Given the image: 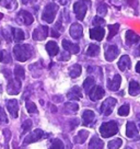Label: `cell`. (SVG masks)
Masks as SVG:
<instances>
[{
    "label": "cell",
    "instance_id": "5b68a950",
    "mask_svg": "<svg viewBox=\"0 0 140 149\" xmlns=\"http://www.w3.org/2000/svg\"><path fill=\"white\" fill-rule=\"evenodd\" d=\"M116 99L114 98H107L104 102L102 103V105L100 107V111L104 116H108L112 113L114 107L116 105Z\"/></svg>",
    "mask_w": 140,
    "mask_h": 149
},
{
    "label": "cell",
    "instance_id": "1f68e13d",
    "mask_svg": "<svg viewBox=\"0 0 140 149\" xmlns=\"http://www.w3.org/2000/svg\"><path fill=\"white\" fill-rule=\"evenodd\" d=\"M14 76L18 80H23L24 77H25V72H24V69L21 67V66H15L14 68Z\"/></svg>",
    "mask_w": 140,
    "mask_h": 149
},
{
    "label": "cell",
    "instance_id": "7c38bea8",
    "mask_svg": "<svg viewBox=\"0 0 140 149\" xmlns=\"http://www.w3.org/2000/svg\"><path fill=\"white\" fill-rule=\"evenodd\" d=\"M7 109H8V111L10 112V114H11V116L13 117V118H17L18 115H19V103L17 100H9L8 102H7Z\"/></svg>",
    "mask_w": 140,
    "mask_h": 149
},
{
    "label": "cell",
    "instance_id": "60d3db41",
    "mask_svg": "<svg viewBox=\"0 0 140 149\" xmlns=\"http://www.w3.org/2000/svg\"><path fill=\"white\" fill-rule=\"evenodd\" d=\"M70 59V54L68 52H64L59 57V61H69Z\"/></svg>",
    "mask_w": 140,
    "mask_h": 149
},
{
    "label": "cell",
    "instance_id": "d590c367",
    "mask_svg": "<svg viewBox=\"0 0 140 149\" xmlns=\"http://www.w3.org/2000/svg\"><path fill=\"white\" fill-rule=\"evenodd\" d=\"M129 110H130L129 105L128 104H124V105H121L118 109V115H121V116H127L129 114Z\"/></svg>",
    "mask_w": 140,
    "mask_h": 149
},
{
    "label": "cell",
    "instance_id": "ffe728a7",
    "mask_svg": "<svg viewBox=\"0 0 140 149\" xmlns=\"http://www.w3.org/2000/svg\"><path fill=\"white\" fill-rule=\"evenodd\" d=\"M131 66V61L129 56L124 55L121 57V59L118 61V68L121 70V71H125L126 69H129Z\"/></svg>",
    "mask_w": 140,
    "mask_h": 149
},
{
    "label": "cell",
    "instance_id": "f35d334b",
    "mask_svg": "<svg viewBox=\"0 0 140 149\" xmlns=\"http://www.w3.org/2000/svg\"><path fill=\"white\" fill-rule=\"evenodd\" d=\"M8 123V117L6 114L5 110L2 107H0V125L1 124H7Z\"/></svg>",
    "mask_w": 140,
    "mask_h": 149
},
{
    "label": "cell",
    "instance_id": "b9f144b4",
    "mask_svg": "<svg viewBox=\"0 0 140 149\" xmlns=\"http://www.w3.org/2000/svg\"><path fill=\"white\" fill-rule=\"evenodd\" d=\"M127 3L130 6L131 8H134V9L138 8V0H127Z\"/></svg>",
    "mask_w": 140,
    "mask_h": 149
},
{
    "label": "cell",
    "instance_id": "bcb514c9",
    "mask_svg": "<svg viewBox=\"0 0 140 149\" xmlns=\"http://www.w3.org/2000/svg\"><path fill=\"white\" fill-rule=\"evenodd\" d=\"M6 55H7V53L5 51H0V61H5Z\"/></svg>",
    "mask_w": 140,
    "mask_h": 149
},
{
    "label": "cell",
    "instance_id": "11a10c76",
    "mask_svg": "<svg viewBox=\"0 0 140 149\" xmlns=\"http://www.w3.org/2000/svg\"><path fill=\"white\" fill-rule=\"evenodd\" d=\"M125 149H132V148H130V147H126Z\"/></svg>",
    "mask_w": 140,
    "mask_h": 149
},
{
    "label": "cell",
    "instance_id": "d4e9b609",
    "mask_svg": "<svg viewBox=\"0 0 140 149\" xmlns=\"http://www.w3.org/2000/svg\"><path fill=\"white\" fill-rule=\"evenodd\" d=\"M128 92L130 95L132 97H136V95H138L140 93V86L139 84L135 81V80H131L130 82H129V89H128Z\"/></svg>",
    "mask_w": 140,
    "mask_h": 149
},
{
    "label": "cell",
    "instance_id": "836d02e7",
    "mask_svg": "<svg viewBox=\"0 0 140 149\" xmlns=\"http://www.w3.org/2000/svg\"><path fill=\"white\" fill-rule=\"evenodd\" d=\"M107 10H108V7L106 3H104V2H101L100 5L98 6V15H101V17H104L105 14L107 13Z\"/></svg>",
    "mask_w": 140,
    "mask_h": 149
},
{
    "label": "cell",
    "instance_id": "f1b7e54d",
    "mask_svg": "<svg viewBox=\"0 0 140 149\" xmlns=\"http://www.w3.org/2000/svg\"><path fill=\"white\" fill-rule=\"evenodd\" d=\"M98 53H100V46L95 45V44H91L87 51V55L90 57H95L98 55Z\"/></svg>",
    "mask_w": 140,
    "mask_h": 149
},
{
    "label": "cell",
    "instance_id": "d6a6232c",
    "mask_svg": "<svg viewBox=\"0 0 140 149\" xmlns=\"http://www.w3.org/2000/svg\"><path fill=\"white\" fill-rule=\"evenodd\" d=\"M121 144H123V141H121V138H116V139L111 140V141L108 143L107 148L108 149H118L121 146Z\"/></svg>",
    "mask_w": 140,
    "mask_h": 149
},
{
    "label": "cell",
    "instance_id": "603a6c76",
    "mask_svg": "<svg viewBox=\"0 0 140 149\" xmlns=\"http://www.w3.org/2000/svg\"><path fill=\"white\" fill-rule=\"evenodd\" d=\"M88 137H89V132H88V130H80L79 133L77 134V136L75 137V143L76 144L82 145L85 143V140H87Z\"/></svg>",
    "mask_w": 140,
    "mask_h": 149
},
{
    "label": "cell",
    "instance_id": "f5cc1de1",
    "mask_svg": "<svg viewBox=\"0 0 140 149\" xmlns=\"http://www.w3.org/2000/svg\"><path fill=\"white\" fill-rule=\"evenodd\" d=\"M137 117H138V120H139V121H140V113H139V114H138V115H137Z\"/></svg>",
    "mask_w": 140,
    "mask_h": 149
},
{
    "label": "cell",
    "instance_id": "ac0fdd59",
    "mask_svg": "<svg viewBox=\"0 0 140 149\" xmlns=\"http://www.w3.org/2000/svg\"><path fill=\"white\" fill-rule=\"evenodd\" d=\"M62 47L65 48L66 52H68L70 54H78L80 51L79 46L77 44H73V43H71L68 40H64L62 41Z\"/></svg>",
    "mask_w": 140,
    "mask_h": 149
},
{
    "label": "cell",
    "instance_id": "5bb4252c",
    "mask_svg": "<svg viewBox=\"0 0 140 149\" xmlns=\"http://www.w3.org/2000/svg\"><path fill=\"white\" fill-rule=\"evenodd\" d=\"M119 54V49L115 45H110L105 51V59L107 61H113L116 59V57Z\"/></svg>",
    "mask_w": 140,
    "mask_h": 149
},
{
    "label": "cell",
    "instance_id": "52a82bcc",
    "mask_svg": "<svg viewBox=\"0 0 140 149\" xmlns=\"http://www.w3.org/2000/svg\"><path fill=\"white\" fill-rule=\"evenodd\" d=\"M33 40L35 41H43L48 36V26L46 25H40L33 32Z\"/></svg>",
    "mask_w": 140,
    "mask_h": 149
},
{
    "label": "cell",
    "instance_id": "83f0119b",
    "mask_svg": "<svg viewBox=\"0 0 140 149\" xmlns=\"http://www.w3.org/2000/svg\"><path fill=\"white\" fill-rule=\"evenodd\" d=\"M94 86H95V80H94L93 77H88L87 79L84 80L83 89H84V91H85L87 93H89L90 90L93 88Z\"/></svg>",
    "mask_w": 140,
    "mask_h": 149
},
{
    "label": "cell",
    "instance_id": "484cf974",
    "mask_svg": "<svg viewBox=\"0 0 140 149\" xmlns=\"http://www.w3.org/2000/svg\"><path fill=\"white\" fill-rule=\"evenodd\" d=\"M103 147H104V143L98 137L94 136L93 138L90 140L89 149H103Z\"/></svg>",
    "mask_w": 140,
    "mask_h": 149
},
{
    "label": "cell",
    "instance_id": "7bdbcfd3",
    "mask_svg": "<svg viewBox=\"0 0 140 149\" xmlns=\"http://www.w3.org/2000/svg\"><path fill=\"white\" fill-rule=\"evenodd\" d=\"M3 136H5V138H6V141L8 143L10 140V138H11V133H10V130H3Z\"/></svg>",
    "mask_w": 140,
    "mask_h": 149
},
{
    "label": "cell",
    "instance_id": "8fae6325",
    "mask_svg": "<svg viewBox=\"0 0 140 149\" xmlns=\"http://www.w3.org/2000/svg\"><path fill=\"white\" fill-rule=\"evenodd\" d=\"M18 21H19L20 23L25 24V25H30V24L33 23L34 19H33V15L30 12L22 10V11H20L19 13H18Z\"/></svg>",
    "mask_w": 140,
    "mask_h": 149
},
{
    "label": "cell",
    "instance_id": "816d5d0a",
    "mask_svg": "<svg viewBox=\"0 0 140 149\" xmlns=\"http://www.w3.org/2000/svg\"><path fill=\"white\" fill-rule=\"evenodd\" d=\"M2 18H3V14H2V13H0V20H1V19H2Z\"/></svg>",
    "mask_w": 140,
    "mask_h": 149
},
{
    "label": "cell",
    "instance_id": "9a60e30c",
    "mask_svg": "<svg viewBox=\"0 0 140 149\" xmlns=\"http://www.w3.org/2000/svg\"><path fill=\"white\" fill-rule=\"evenodd\" d=\"M104 35H105V30L101 26H96L90 30V37L95 41H102Z\"/></svg>",
    "mask_w": 140,
    "mask_h": 149
},
{
    "label": "cell",
    "instance_id": "2e32d148",
    "mask_svg": "<svg viewBox=\"0 0 140 149\" xmlns=\"http://www.w3.org/2000/svg\"><path fill=\"white\" fill-rule=\"evenodd\" d=\"M82 120H83V125L90 126L92 125L95 121V114L91 110H85L82 113Z\"/></svg>",
    "mask_w": 140,
    "mask_h": 149
},
{
    "label": "cell",
    "instance_id": "7a4b0ae2",
    "mask_svg": "<svg viewBox=\"0 0 140 149\" xmlns=\"http://www.w3.org/2000/svg\"><path fill=\"white\" fill-rule=\"evenodd\" d=\"M58 9H59V7H58V5H56V3H54V2L48 3V5L45 7L44 11H43L42 19L46 23H53L55 18H56Z\"/></svg>",
    "mask_w": 140,
    "mask_h": 149
},
{
    "label": "cell",
    "instance_id": "d6986e66",
    "mask_svg": "<svg viewBox=\"0 0 140 149\" xmlns=\"http://www.w3.org/2000/svg\"><path fill=\"white\" fill-rule=\"evenodd\" d=\"M67 98L69 99V100H80V99L82 98V90L79 88V87H73V88L69 90V92L67 93Z\"/></svg>",
    "mask_w": 140,
    "mask_h": 149
},
{
    "label": "cell",
    "instance_id": "3957f363",
    "mask_svg": "<svg viewBox=\"0 0 140 149\" xmlns=\"http://www.w3.org/2000/svg\"><path fill=\"white\" fill-rule=\"evenodd\" d=\"M117 132H118V125L115 121L106 122V123L102 124L100 127V133H101L103 138L112 137L115 134H117Z\"/></svg>",
    "mask_w": 140,
    "mask_h": 149
},
{
    "label": "cell",
    "instance_id": "4dcf8cb0",
    "mask_svg": "<svg viewBox=\"0 0 140 149\" xmlns=\"http://www.w3.org/2000/svg\"><path fill=\"white\" fill-rule=\"evenodd\" d=\"M78 110H79V105L77 103L68 102L65 104V111L67 113H76Z\"/></svg>",
    "mask_w": 140,
    "mask_h": 149
},
{
    "label": "cell",
    "instance_id": "4316f807",
    "mask_svg": "<svg viewBox=\"0 0 140 149\" xmlns=\"http://www.w3.org/2000/svg\"><path fill=\"white\" fill-rule=\"evenodd\" d=\"M82 72V68H81V66L78 65V64H76V65L71 66L69 69V74L71 78H77V77H79L80 74Z\"/></svg>",
    "mask_w": 140,
    "mask_h": 149
},
{
    "label": "cell",
    "instance_id": "74e56055",
    "mask_svg": "<svg viewBox=\"0 0 140 149\" xmlns=\"http://www.w3.org/2000/svg\"><path fill=\"white\" fill-rule=\"evenodd\" d=\"M31 127H32V121L31 120H25L22 124V135H24L25 133H28L31 130Z\"/></svg>",
    "mask_w": 140,
    "mask_h": 149
},
{
    "label": "cell",
    "instance_id": "44dd1931",
    "mask_svg": "<svg viewBox=\"0 0 140 149\" xmlns=\"http://www.w3.org/2000/svg\"><path fill=\"white\" fill-rule=\"evenodd\" d=\"M140 41V36L136 34L134 31H127L126 32V43L128 45H132L135 43H138Z\"/></svg>",
    "mask_w": 140,
    "mask_h": 149
},
{
    "label": "cell",
    "instance_id": "8992f818",
    "mask_svg": "<svg viewBox=\"0 0 140 149\" xmlns=\"http://www.w3.org/2000/svg\"><path fill=\"white\" fill-rule=\"evenodd\" d=\"M126 136L128 138H130L132 140H139L140 135L139 132L137 130V126L135 123L132 122H128L126 125Z\"/></svg>",
    "mask_w": 140,
    "mask_h": 149
},
{
    "label": "cell",
    "instance_id": "8d00e7d4",
    "mask_svg": "<svg viewBox=\"0 0 140 149\" xmlns=\"http://www.w3.org/2000/svg\"><path fill=\"white\" fill-rule=\"evenodd\" d=\"M25 107H26V110L28 112L31 114H35V113H37V107L35 105V103L31 102V101H26V104H25Z\"/></svg>",
    "mask_w": 140,
    "mask_h": 149
},
{
    "label": "cell",
    "instance_id": "6da1fadb",
    "mask_svg": "<svg viewBox=\"0 0 140 149\" xmlns=\"http://www.w3.org/2000/svg\"><path fill=\"white\" fill-rule=\"evenodd\" d=\"M14 57L19 61H26L33 55V48L28 44H18L13 47Z\"/></svg>",
    "mask_w": 140,
    "mask_h": 149
},
{
    "label": "cell",
    "instance_id": "f546056e",
    "mask_svg": "<svg viewBox=\"0 0 140 149\" xmlns=\"http://www.w3.org/2000/svg\"><path fill=\"white\" fill-rule=\"evenodd\" d=\"M118 30H119V24L118 23H115V24H112V25H110L108 26V36H107V40H112L113 37L115 36L118 32Z\"/></svg>",
    "mask_w": 140,
    "mask_h": 149
},
{
    "label": "cell",
    "instance_id": "c3c4849f",
    "mask_svg": "<svg viewBox=\"0 0 140 149\" xmlns=\"http://www.w3.org/2000/svg\"><path fill=\"white\" fill-rule=\"evenodd\" d=\"M136 71L138 72V74H140V61L137 63V65H136Z\"/></svg>",
    "mask_w": 140,
    "mask_h": 149
},
{
    "label": "cell",
    "instance_id": "ba28073f",
    "mask_svg": "<svg viewBox=\"0 0 140 149\" xmlns=\"http://www.w3.org/2000/svg\"><path fill=\"white\" fill-rule=\"evenodd\" d=\"M7 91L11 95H15L20 93L21 91V80H18L17 78L14 79H9L8 82V87H7Z\"/></svg>",
    "mask_w": 140,
    "mask_h": 149
},
{
    "label": "cell",
    "instance_id": "ee69618b",
    "mask_svg": "<svg viewBox=\"0 0 140 149\" xmlns=\"http://www.w3.org/2000/svg\"><path fill=\"white\" fill-rule=\"evenodd\" d=\"M70 123H71V126H70V130H72L73 128H75L76 126H78V124H79V121L77 120V118H75V120H71L70 121Z\"/></svg>",
    "mask_w": 140,
    "mask_h": 149
},
{
    "label": "cell",
    "instance_id": "681fc988",
    "mask_svg": "<svg viewBox=\"0 0 140 149\" xmlns=\"http://www.w3.org/2000/svg\"><path fill=\"white\" fill-rule=\"evenodd\" d=\"M135 56H138V57H140V45L138 46L137 51L135 52Z\"/></svg>",
    "mask_w": 140,
    "mask_h": 149
},
{
    "label": "cell",
    "instance_id": "7dc6e473",
    "mask_svg": "<svg viewBox=\"0 0 140 149\" xmlns=\"http://www.w3.org/2000/svg\"><path fill=\"white\" fill-rule=\"evenodd\" d=\"M51 36L53 37H59V32H56L55 29L51 30Z\"/></svg>",
    "mask_w": 140,
    "mask_h": 149
},
{
    "label": "cell",
    "instance_id": "30bf717a",
    "mask_svg": "<svg viewBox=\"0 0 140 149\" xmlns=\"http://www.w3.org/2000/svg\"><path fill=\"white\" fill-rule=\"evenodd\" d=\"M104 94H105V91L101 86H94L93 88L90 90L89 97L92 101H98L104 97Z\"/></svg>",
    "mask_w": 140,
    "mask_h": 149
},
{
    "label": "cell",
    "instance_id": "9c48e42d",
    "mask_svg": "<svg viewBox=\"0 0 140 149\" xmlns=\"http://www.w3.org/2000/svg\"><path fill=\"white\" fill-rule=\"evenodd\" d=\"M44 132L42 130H33L32 133L28 135L25 138H24V145H28V144H32V143H35L37 140L42 139L44 137Z\"/></svg>",
    "mask_w": 140,
    "mask_h": 149
},
{
    "label": "cell",
    "instance_id": "ab89813d",
    "mask_svg": "<svg viewBox=\"0 0 140 149\" xmlns=\"http://www.w3.org/2000/svg\"><path fill=\"white\" fill-rule=\"evenodd\" d=\"M93 24L95 26H101L103 24H105V20L102 17H95L93 19Z\"/></svg>",
    "mask_w": 140,
    "mask_h": 149
},
{
    "label": "cell",
    "instance_id": "f6af8a7d",
    "mask_svg": "<svg viewBox=\"0 0 140 149\" xmlns=\"http://www.w3.org/2000/svg\"><path fill=\"white\" fill-rule=\"evenodd\" d=\"M10 2H15V0H5V2H2V6H5L6 8L10 9V8H11Z\"/></svg>",
    "mask_w": 140,
    "mask_h": 149
},
{
    "label": "cell",
    "instance_id": "e0dca14e",
    "mask_svg": "<svg viewBox=\"0 0 140 149\" xmlns=\"http://www.w3.org/2000/svg\"><path fill=\"white\" fill-rule=\"evenodd\" d=\"M121 84V77L119 74H115L114 78L112 80H108L107 81V88L111 91H117Z\"/></svg>",
    "mask_w": 140,
    "mask_h": 149
},
{
    "label": "cell",
    "instance_id": "277c9868",
    "mask_svg": "<svg viewBox=\"0 0 140 149\" xmlns=\"http://www.w3.org/2000/svg\"><path fill=\"white\" fill-rule=\"evenodd\" d=\"M89 5H90L89 0H80V1H77L75 5H73V11H75L76 17H77L78 20L83 21L84 17L87 14V10H88Z\"/></svg>",
    "mask_w": 140,
    "mask_h": 149
},
{
    "label": "cell",
    "instance_id": "f907efd6",
    "mask_svg": "<svg viewBox=\"0 0 140 149\" xmlns=\"http://www.w3.org/2000/svg\"><path fill=\"white\" fill-rule=\"evenodd\" d=\"M30 1H31V0H22V3H23V5H28Z\"/></svg>",
    "mask_w": 140,
    "mask_h": 149
},
{
    "label": "cell",
    "instance_id": "e575fe53",
    "mask_svg": "<svg viewBox=\"0 0 140 149\" xmlns=\"http://www.w3.org/2000/svg\"><path fill=\"white\" fill-rule=\"evenodd\" d=\"M49 149H65V146L60 139H54L51 141Z\"/></svg>",
    "mask_w": 140,
    "mask_h": 149
},
{
    "label": "cell",
    "instance_id": "cb8c5ba5",
    "mask_svg": "<svg viewBox=\"0 0 140 149\" xmlns=\"http://www.w3.org/2000/svg\"><path fill=\"white\" fill-rule=\"evenodd\" d=\"M11 34H12V37L15 42H21L25 38V35H24V32L21 30V29L18 28H13L11 29Z\"/></svg>",
    "mask_w": 140,
    "mask_h": 149
},
{
    "label": "cell",
    "instance_id": "db71d44e",
    "mask_svg": "<svg viewBox=\"0 0 140 149\" xmlns=\"http://www.w3.org/2000/svg\"><path fill=\"white\" fill-rule=\"evenodd\" d=\"M5 149H10V148H9V146H6V148H5Z\"/></svg>",
    "mask_w": 140,
    "mask_h": 149
},
{
    "label": "cell",
    "instance_id": "7402d4cb",
    "mask_svg": "<svg viewBox=\"0 0 140 149\" xmlns=\"http://www.w3.org/2000/svg\"><path fill=\"white\" fill-rule=\"evenodd\" d=\"M46 51L48 52L49 56H51V57L56 56L57 54H58V52H59V48H58V45H57V43L54 42V41H51V42H48L46 44Z\"/></svg>",
    "mask_w": 140,
    "mask_h": 149
},
{
    "label": "cell",
    "instance_id": "4fadbf2b",
    "mask_svg": "<svg viewBox=\"0 0 140 149\" xmlns=\"http://www.w3.org/2000/svg\"><path fill=\"white\" fill-rule=\"evenodd\" d=\"M83 34V28L79 23H73L70 26V35L75 40H80Z\"/></svg>",
    "mask_w": 140,
    "mask_h": 149
}]
</instances>
